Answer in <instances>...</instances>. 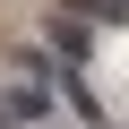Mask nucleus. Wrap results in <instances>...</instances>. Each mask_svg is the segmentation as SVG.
<instances>
[{"instance_id":"1","label":"nucleus","mask_w":129,"mask_h":129,"mask_svg":"<svg viewBox=\"0 0 129 129\" xmlns=\"http://www.w3.org/2000/svg\"><path fill=\"white\" fill-rule=\"evenodd\" d=\"M52 52H60V69H78V60H86V9H69V17L52 26Z\"/></svg>"},{"instance_id":"2","label":"nucleus","mask_w":129,"mask_h":129,"mask_svg":"<svg viewBox=\"0 0 129 129\" xmlns=\"http://www.w3.org/2000/svg\"><path fill=\"white\" fill-rule=\"evenodd\" d=\"M86 17H120L129 26V0H86Z\"/></svg>"}]
</instances>
